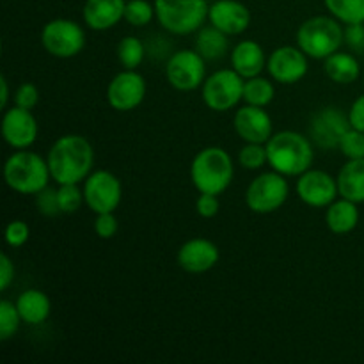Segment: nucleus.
Returning a JSON list of instances; mask_svg holds the SVG:
<instances>
[{
    "mask_svg": "<svg viewBox=\"0 0 364 364\" xmlns=\"http://www.w3.org/2000/svg\"><path fill=\"white\" fill-rule=\"evenodd\" d=\"M50 174L57 185L82 183L95 166V149L91 142L78 134H68L57 139L46 155Z\"/></svg>",
    "mask_w": 364,
    "mask_h": 364,
    "instance_id": "nucleus-1",
    "label": "nucleus"
},
{
    "mask_svg": "<svg viewBox=\"0 0 364 364\" xmlns=\"http://www.w3.org/2000/svg\"><path fill=\"white\" fill-rule=\"evenodd\" d=\"M267 156L272 171H277L283 176H301L311 169L315 151L313 141L306 135L294 130L277 132L267 141Z\"/></svg>",
    "mask_w": 364,
    "mask_h": 364,
    "instance_id": "nucleus-2",
    "label": "nucleus"
},
{
    "mask_svg": "<svg viewBox=\"0 0 364 364\" xmlns=\"http://www.w3.org/2000/svg\"><path fill=\"white\" fill-rule=\"evenodd\" d=\"M233 176V159L220 146L203 148L191 164V180L199 194L220 196L228 191Z\"/></svg>",
    "mask_w": 364,
    "mask_h": 364,
    "instance_id": "nucleus-3",
    "label": "nucleus"
},
{
    "mask_svg": "<svg viewBox=\"0 0 364 364\" xmlns=\"http://www.w3.org/2000/svg\"><path fill=\"white\" fill-rule=\"evenodd\" d=\"M52 180L46 159L28 149H16L4 164V181L18 194H38Z\"/></svg>",
    "mask_w": 364,
    "mask_h": 364,
    "instance_id": "nucleus-4",
    "label": "nucleus"
},
{
    "mask_svg": "<svg viewBox=\"0 0 364 364\" xmlns=\"http://www.w3.org/2000/svg\"><path fill=\"white\" fill-rule=\"evenodd\" d=\"M295 39L306 55L323 60L341 48L345 43V28L334 16H313L302 21Z\"/></svg>",
    "mask_w": 364,
    "mask_h": 364,
    "instance_id": "nucleus-5",
    "label": "nucleus"
},
{
    "mask_svg": "<svg viewBox=\"0 0 364 364\" xmlns=\"http://www.w3.org/2000/svg\"><path fill=\"white\" fill-rule=\"evenodd\" d=\"M156 20L169 34H194L208 20V0H155Z\"/></svg>",
    "mask_w": 364,
    "mask_h": 364,
    "instance_id": "nucleus-6",
    "label": "nucleus"
},
{
    "mask_svg": "<svg viewBox=\"0 0 364 364\" xmlns=\"http://www.w3.org/2000/svg\"><path fill=\"white\" fill-rule=\"evenodd\" d=\"M244 84L245 78L233 68L213 71L201 85L203 102L213 112H228L244 100Z\"/></svg>",
    "mask_w": 364,
    "mask_h": 364,
    "instance_id": "nucleus-7",
    "label": "nucleus"
},
{
    "mask_svg": "<svg viewBox=\"0 0 364 364\" xmlns=\"http://www.w3.org/2000/svg\"><path fill=\"white\" fill-rule=\"evenodd\" d=\"M288 196H290V185L287 176L277 171H269L256 176L249 183L245 191V205L251 212L267 215L277 212L287 203Z\"/></svg>",
    "mask_w": 364,
    "mask_h": 364,
    "instance_id": "nucleus-8",
    "label": "nucleus"
},
{
    "mask_svg": "<svg viewBox=\"0 0 364 364\" xmlns=\"http://www.w3.org/2000/svg\"><path fill=\"white\" fill-rule=\"evenodd\" d=\"M41 45L52 57L71 59L85 48V31L77 21L55 18L43 27Z\"/></svg>",
    "mask_w": 364,
    "mask_h": 364,
    "instance_id": "nucleus-9",
    "label": "nucleus"
},
{
    "mask_svg": "<svg viewBox=\"0 0 364 364\" xmlns=\"http://www.w3.org/2000/svg\"><path fill=\"white\" fill-rule=\"evenodd\" d=\"M166 78L176 91H196L206 80V60L198 50H178L166 64Z\"/></svg>",
    "mask_w": 364,
    "mask_h": 364,
    "instance_id": "nucleus-10",
    "label": "nucleus"
},
{
    "mask_svg": "<svg viewBox=\"0 0 364 364\" xmlns=\"http://www.w3.org/2000/svg\"><path fill=\"white\" fill-rule=\"evenodd\" d=\"M84 199L92 213L116 212L123 199V185L119 178L105 169L92 171L84 180Z\"/></svg>",
    "mask_w": 364,
    "mask_h": 364,
    "instance_id": "nucleus-11",
    "label": "nucleus"
},
{
    "mask_svg": "<svg viewBox=\"0 0 364 364\" xmlns=\"http://www.w3.org/2000/svg\"><path fill=\"white\" fill-rule=\"evenodd\" d=\"M146 98V80L137 70H123L107 85V103L117 112L135 110Z\"/></svg>",
    "mask_w": 364,
    "mask_h": 364,
    "instance_id": "nucleus-12",
    "label": "nucleus"
},
{
    "mask_svg": "<svg viewBox=\"0 0 364 364\" xmlns=\"http://www.w3.org/2000/svg\"><path fill=\"white\" fill-rule=\"evenodd\" d=\"M348 128V114L341 112L336 107H323L309 123V139L322 149H338Z\"/></svg>",
    "mask_w": 364,
    "mask_h": 364,
    "instance_id": "nucleus-13",
    "label": "nucleus"
},
{
    "mask_svg": "<svg viewBox=\"0 0 364 364\" xmlns=\"http://www.w3.org/2000/svg\"><path fill=\"white\" fill-rule=\"evenodd\" d=\"M308 55L299 46H277L267 59L270 78L284 85L301 82L308 75Z\"/></svg>",
    "mask_w": 364,
    "mask_h": 364,
    "instance_id": "nucleus-14",
    "label": "nucleus"
},
{
    "mask_svg": "<svg viewBox=\"0 0 364 364\" xmlns=\"http://www.w3.org/2000/svg\"><path fill=\"white\" fill-rule=\"evenodd\" d=\"M295 191L299 199L311 208H327L340 196L336 178L322 169H308L302 173Z\"/></svg>",
    "mask_w": 364,
    "mask_h": 364,
    "instance_id": "nucleus-15",
    "label": "nucleus"
},
{
    "mask_svg": "<svg viewBox=\"0 0 364 364\" xmlns=\"http://www.w3.org/2000/svg\"><path fill=\"white\" fill-rule=\"evenodd\" d=\"M39 134L38 121L32 110L21 107H11L4 110L2 137L13 149H28L36 142Z\"/></svg>",
    "mask_w": 364,
    "mask_h": 364,
    "instance_id": "nucleus-16",
    "label": "nucleus"
},
{
    "mask_svg": "<svg viewBox=\"0 0 364 364\" xmlns=\"http://www.w3.org/2000/svg\"><path fill=\"white\" fill-rule=\"evenodd\" d=\"M233 128L244 142L267 144V141L274 135L272 117L265 107L247 105V103L235 112Z\"/></svg>",
    "mask_w": 364,
    "mask_h": 364,
    "instance_id": "nucleus-17",
    "label": "nucleus"
},
{
    "mask_svg": "<svg viewBox=\"0 0 364 364\" xmlns=\"http://www.w3.org/2000/svg\"><path fill=\"white\" fill-rule=\"evenodd\" d=\"M220 251L208 238H191L178 249L176 262L188 274H205L219 263Z\"/></svg>",
    "mask_w": 364,
    "mask_h": 364,
    "instance_id": "nucleus-18",
    "label": "nucleus"
},
{
    "mask_svg": "<svg viewBox=\"0 0 364 364\" xmlns=\"http://www.w3.org/2000/svg\"><path fill=\"white\" fill-rule=\"evenodd\" d=\"M210 25L228 36H238L251 25V11L238 0H215L208 9Z\"/></svg>",
    "mask_w": 364,
    "mask_h": 364,
    "instance_id": "nucleus-19",
    "label": "nucleus"
},
{
    "mask_svg": "<svg viewBox=\"0 0 364 364\" xmlns=\"http://www.w3.org/2000/svg\"><path fill=\"white\" fill-rule=\"evenodd\" d=\"M127 0H85L82 18L91 31H109L124 20Z\"/></svg>",
    "mask_w": 364,
    "mask_h": 364,
    "instance_id": "nucleus-20",
    "label": "nucleus"
},
{
    "mask_svg": "<svg viewBox=\"0 0 364 364\" xmlns=\"http://www.w3.org/2000/svg\"><path fill=\"white\" fill-rule=\"evenodd\" d=\"M267 59L269 57L265 55L263 46L252 39H244V41L237 43L230 53L231 68L244 78L262 75V71L267 68Z\"/></svg>",
    "mask_w": 364,
    "mask_h": 364,
    "instance_id": "nucleus-21",
    "label": "nucleus"
},
{
    "mask_svg": "<svg viewBox=\"0 0 364 364\" xmlns=\"http://www.w3.org/2000/svg\"><path fill=\"white\" fill-rule=\"evenodd\" d=\"M14 304H16L18 313L21 316V322L27 323V326H41L48 320L50 313H52V302H50L48 295L43 294L41 290H36V288L21 291Z\"/></svg>",
    "mask_w": 364,
    "mask_h": 364,
    "instance_id": "nucleus-22",
    "label": "nucleus"
},
{
    "mask_svg": "<svg viewBox=\"0 0 364 364\" xmlns=\"http://www.w3.org/2000/svg\"><path fill=\"white\" fill-rule=\"evenodd\" d=\"M336 181L340 198L358 205L364 203V159L347 160V164L341 166Z\"/></svg>",
    "mask_w": 364,
    "mask_h": 364,
    "instance_id": "nucleus-23",
    "label": "nucleus"
},
{
    "mask_svg": "<svg viewBox=\"0 0 364 364\" xmlns=\"http://www.w3.org/2000/svg\"><path fill=\"white\" fill-rule=\"evenodd\" d=\"M326 224L334 235H347L354 231L359 224L358 203L348 201L345 198L333 201L327 206Z\"/></svg>",
    "mask_w": 364,
    "mask_h": 364,
    "instance_id": "nucleus-24",
    "label": "nucleus"
},
{
    "mask_svg": "<svg viewBox=\"0 0 364 364\" xmlns=\"http://www.w3.org/2000/svg\"><path fill=\"white\" fill-rule=\"evenodd\" d=\"M323 71L334 84H352L361 77V64L354 53L338 50L323 59Z\"/></svg>",
    "mask_w": 364,
    "mask_h": 364,
    "instance_id": "nucleus-25",
    "label": "nucleus"
},
{
    "mask_svg": "<svg viewBox=\"0 0 364 364\" xmlns=\"http://www.w3.org/2000/svg\"><path fill=\"white\" fill-rule=\"evenodd\" d=\"M230 48V39L228 34L219 31L217 27H201L196 36V50L205 57V60H219L223 59Z\"/></svg>",
    "mask_w": 364,
    "mask_h": 364,
    "instance_id": "nucleus-26",
    "label": "nucleus"
},
{
    "mask_svg": "<svg viewBox=\"0 0 364 364\" xmlns=\"http://www.w3.org/2000/svg\"><path fill=\"white\" fill-rule=\"evenodd\" d=\"M323 4L341 23H364V0H323Z\"/></svg>",
    "mask_w": 364,
    "mask_h": 364,
    "instance_id": "nucleus-27",
    "label": "nucleus"
},
{
    "mask_svg": "<svg viewBox=\"0 0 364 364\" xmlns=\"http://www.w3.org/2000/svg\"><path fill=\"white\" fill-rule=\"evenodd\" d=\"M274 96H276V89L270 80L263 77H252L245 78L244 84V102L247 105L256 107H267L272 103Z\"/></svg>",
    "mask_w": 364,
    "mask_h": 364,
    "instance_id": "nucleus-28",
    "label": "nucleus"
},
{
    "mask_svg": "<svg viewBox=\"0 0 364 364\" xmlns=\"http://www.w3.org/2000/svg\"><path fill=\"white\" fill-rule=\"evenodd\" d=\"M116 52L117 60H119L124 70H137L146 55L144 43L139 38H135V36H127V38L121 39L117 43Z\"/></svg>",
    "mask_w": 364,
    "mask_h": 364,
    "instance_id": "nucleus-29",
    "label": "nucleus"
},
{
    "mask_svg": "<svg viewBox=\"0 0 364 364\" xmlns=\"http://www.w3.org/2000/svg\"><path fill=\"white\" fill-rule=\"evenodd\" d=\"M156 18L155 4H149L148 0H127L124 7V20L134 27H146Z\"/></svg>",
    "mask_w": 364,
    "mask_h": 364,
    "instance_id": "nucleus-30",
    "label": "nucleus"
},
{
    "mask_svg": "<svg viewBox=\"0 0 364 364\" xmlns=\"http://www.w3.org/2000/svg\"><path fill=\"white\" fill-rule=\"evenodd\" d=\"M21 316L18 308L11 301H0V341H9L21 326Z\"/></svg>",
    "mask_w": 364,
    "mask_h": 364,
    "instance_id": "nucleus-31",
    "label": "nucleus"
},
{
    "mask_svg": "<svg viewBox=\"0 0 364 364\" xmlns=\"http://www.w3.org/2000/svg\"><path fill=\"white\" fill-rule=\"evenodd\" d=\"M57 198L63 213H75L82 208L85 203L84 188L78 187V183H63L57 187Z\"/></svg>",
    "mask_w": 364,
    "mask_h": 364,
    "instance_id": "nucleus-32",
    "label": "nucleus"
},
{
    "mask_svg": "<svg viewBox=\"0 0 364 364\" xmlns=\"http://www.w3.org/2000/svg\"><path fill=\"white\" fill-rule=\"evenodd\" d=\"M238 162H240V166L247 171L262 169L263 166L269 164L265 144H258V142H245V146L240 149V153H238Z\"/></svg>",
    "mask_w": 364,
    "mask_h": 364,
    "instance_id": "nucleus-33",
    "label": "nucleus"
},
{
    "mask_svg": "<svg viewBox=\"0 0 364 364\" xmlns=\"http://www.w3.org/2000/svg\"><path fill=\"white\" fill-rule=\"evenodd\" d=\"M340 149L347 160L364 159V132L355 130V128H348L345 135L341 137Z\"/></svg>",
    "mask_w": 364,
    "mask_h": 364,
    "instance_id": "nucleus-34",
    "label": "nucleus"
},
{
    "mask_svg": "<svg viewBox=\"0 0 364 364\" xmlns=\"http://www.w3.org/2000/svg\"><path fill=\"white\" fill-rule=\"evenodd\" d=\"M4 238H6V244L9 247H23L28 238H31V228L23 220H11L6 226V231H4Z\"/></svg>",
    "mask_w": 364,
    "mask_h": 364,
    "instance_id": "nucleus-35",
    "label": "nucleus"
},
{
    "mask_svg": "<svg viewBox=\"0 0 364 364\" xmlns=\"http://www.w3.org/2000/svg\"><path fill=\"white\" fill-rule=\"evenodd\" d=\"M36 208L45 217H55L63 213L59 206V198H57V188L45 187L41 192H38L36 194Z\"/></svg>",
    "mask_w": 364,
    "mask_h": 364,
    "instance_id": "nucleus-36",
    "label": "nucleus"
},
{
    "mask_svg": "<svg viewBox=\"0 0 364 364\" xmlns=\"http://www.w3.org/2000/svg\"><path fill=\"white\" fill-rule=\"evenodd\" d=\"M95 233L96 237H100L102 240H110L112 237H116L117 230H119V224H117L116 215L114 212H107V213H96L95 224Z\"/></svg>",
    "mask_w": 364,
    "mask_h": 364,
    "instance_id": "nucleus-37",
    "label": "nucleus"
},
{
    "mask_svg": "<svg viewBox=\"0 0 364 364\" xmlns=\"http://www.w3.org/2000/svg\"><path fill=\"white\" fill-rule=\"evenodd\" d=\"M13 98H14V105L16 107L32 110L39 103V91L32 82H23L21 85H18Z\"/></svg>",
    "mask_w": 364,
    "mask_h": 364,
    "instance_id": "nucleus-38",
    "label": "nucleus"
},
{
    "mask_svg": "<svg viewBox=\"0 0 364 364\" xmlns=\"http://www.w3.org/2000/svg\"><path fill=\"white\" fill-rule=\"evenodd\" d=\"M220 203L219 196L213 194H199V198L196 199V212L203 219H213V217L219 213Z\"/></svg>",
    "mask_w": 364,
    "mask_h": 364,
    "instance_id": "nucleus-39",
    "label": "nucleus"
},
{
    "mask_svg": "<svg viewBox=\"0 0 364 364\" xmlns=\"http://www.w3.org/2000/svg\"><path fill=\"white\" fill-rule=\"evenodd\" d=\"M345 45L355 53L364 52V23L345 25Z\"/></svg>",
    "mask_w": 364,
    "mask_h": 364,
    "instance_id": "nucleus-40",
    "label": "nucleus"
},
{
    "mask_svg": "<svg viewBox=\"0 0 364 364\" xmlns=\"http://www.w3.org/2000/svg\"><path fill=\"white\" fill-rule=\"evenodd\" d=\"M348 123L355 130L364 132V95L355 98V102L352 103L350 110H348Z\"/></svg>",
    "mask_w": 364,
    "mask_h": 364,
    "instance_id": "nucleus-41",
    "label": "nucleus"
},
{
    "mask_svg": "<svg viewBox=\"0 0 364 364\" xmlns=\"http://www.w3.org/2000/svg\"><path fill=\"white\" fill-rule=\"evenodd\" d=\"M14 281V265L11 262L9 256L4 252L0 256V290L6 291L11 287V283Z\"/></svg>",
    "mask_w": 364,
    "mask_h": 364,
    "instance_id": "nucleus-42",
    "label": "nucleus"
},
{
    "mask_svg": "<svg viewBox=\"0 0 364 364\" xmlns=\"http://www.w3.org/2000/svg\"><path fill=\"white\" fill-rule=\"evenodd\" d=\"M7 103H9V84L6 77H0V107L6 110Z\"/></svg>",
    "mask_w": 364,
    "mask_h": 364,
    "instance_id": "nucleus-43",
    "label": "nucleus"
}]
</instances>
